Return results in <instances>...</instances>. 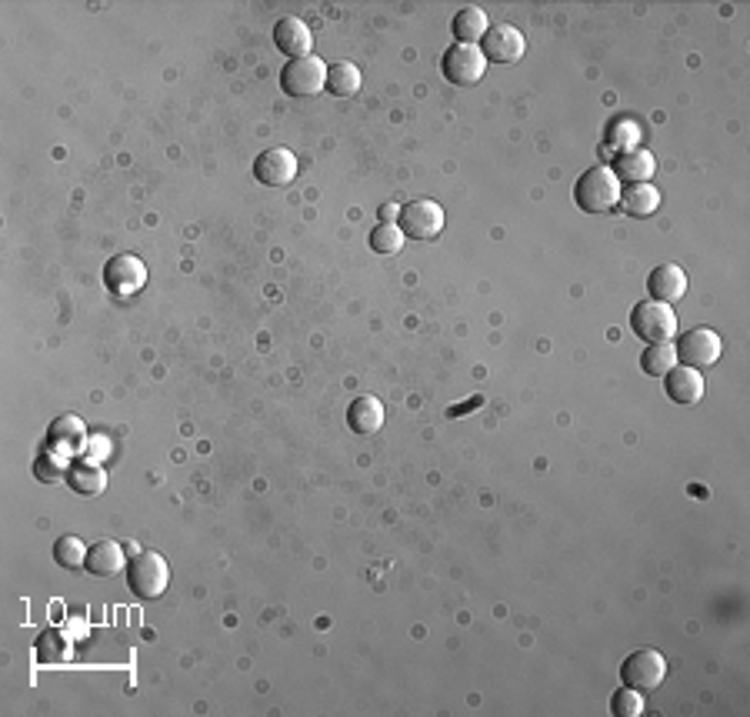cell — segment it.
<instances>
[{
	"mask_svg": "<svg viewBox=\"0 0 750 717\" xmlns=\"http://www.w3.org/2000/svg\"><path fill=\"white\" fill-rule=\"evenodd\" d=\"M397 211H400L397 204H387L384 211H380V217H384V224H394V221H397Z\"/></svg>",
	"mask_w": 750,
	"mask_h": 717,
	"instance_id": "cell-31",
	"label": "cell"
},
{
	"mask_svg": "<svg viewBox=\"0 0 750 717\" xmlns=\"http://www.w3.org/2000/svg\"><path fill=\"white\" fill-rule=\"evenodd\" d=\"M254 177L264 187H284L297 177V157L287 147H267L257 154L254 161Z\"/></svg>",
	"mask_w": 750,
	"mask_h": 717,
	"instance_id": "cell-11",
	"label": "cell"
},
{
	"mask_svg": "<svg viewBox=\"0 0 750 717\" xmlns=\"http://www.w3.org/2000/svg\"><path fill=\"white\" fill-rule=\"evenodd\" d=\"M614 177L620 184H647L657 171V157L647 147H630V151L614 154Z\"/></svg>",
	"mask_w": 750,
	"mask_h": 717,
	"instance_id": "cell-12",
	"label": "cell"
},
{
	"mask_svg": "<svg viewBox=\"0 0 750 717\" xmlns=\"http://www.w3.org/2000/svg\"><path fill=\"white\" fill-rule=\"evenodd\" d=\"M54 561L64 567V571H80L87 561V547L80 537H57L54 544Z\"/></svg>",
	"mask_w": 750,
	"mask_h": 717,
	"instance_id": "cell-25",
	"label": "cell"
},
{
	"mask_svg": "<svg viewBox=\"0 0 750 717\" xmlns=\"http://www.w3.org/2000/svg\"><path fill=\"white\" fill-rule=\"evenodd\" d=\"M617 207L624 211L627 217H637V221H644V217L657 214L660 207V191L654 184H627L624 191H620V201Z\"/></svg>",
	"mask_w": 750,
	"mask_h": 717,
	"instance_id": "cell-18",
	"label": "cell"
},
{
	"mask_svg": "<svg viewBox=\"0 0 750 717\" xmlns=\"http://www.w3.org/2000/svg\"><path fill=\"white\" fill-rule=\"evenodd\" d=\"M67 484H70V491L80 497H97V494H104V487H107V471L100 467V461L84 457V461H74L67 467Z\"/></svg>",
	"mask_w": 750,
	"mask_h": 717,
	"instance_id": "cell-16",
	"label": "cell"
},
{
	"mask_svg": "<svg viewBox=\"0 0 750 717\" xmlns=\"http://www.w3.org/2000/svg\"><path fill=\"white\" fill-rule=\"evenodd\" d=\"M347 424H350V431L354 434H377L380 427H384V404L377 401V397H370V394H364V397H354L350 401V407H347Z\"/></svg>",
	"mask_w": 750,
	"mask_h": 717,
	"instance_id": "cell-17",
	"label": "cell"
},
{
	"mask_svg": "<svg viewBox=\"0 0 750 717\" xmlns=\"http://www.w3.org/2000/svg\"><path fill=\"white\" fill-rule=\"evenodd\" d=\"M394 224L410 241H434L444 231V207L437 201H407L400 204Z\"/></svg>",
	"mask_w": 750,
	"mask_h": 717,
	"instance_id": "cell-4",
	"label": "cell"
},
{
	"mask_svg": "<svg viewBox=\"0 0 750 717\" xmlns=\"http://www.w3.org/2000/svg\"><path fill=\"white\" fill-rule=\"evenodd\" d=\"M84 451H87L90 461H100V457H104V454L110 451V441H107V437H90Z\"/></svg>",
	"mask_w": 750,
	"mask_h": 717,
	"instance_id": "cell-30",
	"label": "cell"
},
{
	"mask_svg": "<svg viewBox=\"0 0 750 717\" xmlns=\"http://www.w3.org/2000/svg\"><path fill=\"white\" fill-rule=\"evenodd\" d=\"M647 291L657 304H677L687 294V274L677 264H657L647 277Z\"/></svg>",
	"mask_w": 750,
	"mask_h": 717,
	"instance_id": "cell-14",
	"label": "cell"
},
{
	"mask_svg": "<svg viewBox=\"0 0 750 717\" xmlns=\"http://www.w3.org/2000/svg\"><path fill=\"white\" fill-rule=\"evenodd\" d=\"M87 574L94 577H114L124 571V544H114V541H97L87 547Z\"/></svg>",
	"mask_w": 750,
	"mask_h": 717,
	"instance_id": "cell-19",
	"label": "cell"
},
{
	"mask_svg": "<svg viewBox=\"0 0 750 717\" xmlns=\"http://www.w3.org/2000/svg\"><path fill=\"white\" fill-rule=\"evenodd\" d=\"M274 47L280 54H287L290 61H297V57L310 54L314 37H310V27L300 21V17H280L274 24Z\"/></svg>",
	"mask_w": 750,
	"mask_h": 717,
	"instance_id": "cell-13",
	"label": "cell"
},
{
	"mask_svg": "<svg viewBox=\"0 0 750 717\" xmlns=\"http://www.w3.org/2000/svg\"><path fill=\"white\" fill-rule=\"evenodd\" d=\"M104 284L117 297H130L147 284V267L137 254H114L104 264Z\"/></svg>",
	"mask_w": 750,
	"mask_h": 717,
	"instance_id": "cell-9",
	"label": "cell"
},
{
	"mask_svg": "<svg viewBox=\"0 0 750 717\" xmlns=\"http://www.w3.org/2000/svg\"><path fill=\"white\" fill-rule=\"evenodd\" d=\"M324 84H327V64L314 54L287 61V67L280 71V91L287 97H314L324 91Z\"/></svg>",
	"mask_w": 750,
	"mask_h": 717,
	"instance_id": "cell-6",
	"label": "cell"
},
{
	"mask_svg": "<svg viewBox=\"0 0 750 717\" xmlns=\"http://www.w3.org/2000/svg\"><path fill=\"white\" fill-rule=\"evenodd\" d=\"M47 441H50V447H57V451H80V447H87L90 434L77 414H64L50 424Z\"/></svg>",
	"mask_w": 750,
	"mask_h": 717,
	"instance_id": "cell-20",
	"label": "cell"
},
{
	"mask_svg": "<svg viewBox=\"0 0 750 717\" xmlns=\"http://www.w3.org/2000/svg\"><path fill=\"white\" fill-rule=\"evenodd\" d=\"M170 584V567L154 551H137L127 564V587L137 601H157Z\"/></svg>",
	"mask_w": 750,
	"mask_h": 717,
	"instance_id": "cell-2",
	"label": "cell"
},
{
	"mask_svg": "<svg viewBox=\"0 0 750 717\" xmlns=\"http://www.w3.org/2000/svg\"><path fill=\"white\" fill-rule=\"evenodd\" d=\"M620 201V181L610 167H590L577 177L574 204L584 214H610Z\"/></svg>",
	"mask_w": 750,
	"mask_h": 717,
	"instance_id": "cell-1",
	"label": "cell"
},
{
	"mask_svg": "<svg viewBox=\"0 0 750 717\" xmlns=\"http://www.w3.org/2000/svg\"><path fill=\"white\" fill-rule=\"evenodd\" d=\"M370 247H374L377 254H397L400 247H404V234H400L397 224L380 221L374 231H370Z\"/></svg>",
	"mask_w": 750,
	"mask_h": 717,
	"instance_id": "cell-28",
	"label": "cell"
},
{
	"mask_svg": "<svg viewBox=\"0 0 750 717\" xmlns=\"http://www.w3.org/2000/svg\"><path fill=\"white\" fill-rule=\"evenodd\" d=\"M487 14L480 7H464V11L454 14L450 21V34H454V44H480L487 34Z\"/></svg>",
	"mask_w": 750,
	"mask_h": 717,
	"instance_id": "cell-21",
	"label": "cell"
},
{
	"mask_svg": "<svg viewBox=\"0 0 750 717\" xmlns=\"http://www.w3.org/2000/svg\"><path fill=\"white\" fill-rule=\"evenodd\" d=\"M630 331H634L644 344H667L677 334V314L670 304L657 301H640L630 311Z\"/></svg>",
	"mask_w": 750,
	"mask_h": 717,
	"instance_id": "cell-3",
	"label": "cell"
},
{
	"mask_svg": "<svg viewBox=\"0 0 750 717\" xmlns=\"http://www.w3.org/2000/svg\"><path fill=\"white\" fill-rule=\"evenodd\" d=\"M34 477H37L40 484H57L60 477H67V471H64V464L57 461L54 451H44L34 461Z\"/></svg>",
	"mask_w": 750,
	"mask_h": 717,
	"instance_id": "cell-29",
	"label": "cell"
},
{
	"mask_svg": "<svg viewBox=\"0 0 750 717\" xmlns=\"http://www.w3.org/2000/svg\"><path fill=\"white\" fill-rule=\"evenodd\" d=\"M664 677H667V661L654 647H640V651L627 654V661L620 664V681H624V687H634L640 694L660 687Z\"/></svg>",
	"mask_w": 750,
	"mask_h": 717,
	"instance_id": "cell-5",
	"label": "cell"
},
{
	"mask_svg": "<svg viewBox=\"0 0 750 717\" xmlns=\"http://www.w3.org/2000/svg\"><path fill=\"white\" fill-rule=\"evenodd\" d=\"M610 714L614 717H640L644 714V694L634 691V687H620L610 697Z\"/></svg>",
	"mask_w": 750,
	"mask_h": 717,
	"instance_id": "cell-27",
	"label": "cell"
},
{
	"mask_svg": "<svg viewBox=\"0 0 750 717\" xmlns=\"http://www.w3.org/2000/svg\"><path fill=\"white\" fill-rule=\"evenodd\" d=\"M34 651H37L40 664H54V661H64V657L70 654V644H67V637L57 631V627H47V631L37 637Z\"/></svg>",
	"mask_w": 750,
	"mask_h": 717,
	"instance_id": "cell-24",
	"label": "cell"
},
{
	"mask_svg": "<svg viewBox=\"0 0 750 717\" xmlns=\"http://www.w3.org/2000/svg\"><path fill=\"white\" fill-rule=\"evenodd\" d=\"M604 141H607V147H614L617 154L630 151V147H637V141H640V127L634 121H610Z\"/></svg>",
	"mask_w": 750,
	"mask_h": 717,
	"instance_id": "cell-26",
	"label": "cell"
},
{
	"mask_svg": "<svg viewBox=\"0 0 750 717\" xmlns=\"http://www.w3.org/2000/svg\"><path fill=\"white\" fill-rule=\"evenodd\" d=\"M360 84H364V77H360V67L347 64V61L327 64V84H324L327 94H334V97H354L360 91Z\"/></svg>",
	"mask_w": 750,
	"mask_h": 717,
	"instance_id": "cell-22",
	"label": "cell"
},
{
	"mask_svg": "<svg viewBox=\"0 0 750 717\" xmlns=\"http://www.w3.org/2000/svg\"><path fill=\"white\" fill-rule=\"evenodd\" d=\"M720 351H724V341H720V334H714L710 327H694V331L680 334L677 344H674V354H677V364L684 367H710L720 361Z\"/></svg>",
	"mask_w": 750,
	"mask_h": 717,
	"instance_id": "cell-7",
	"label": "cell"
},
{
	"mask_svg": "<svg viewBox=\"0 0 750 717\" xmlns=\"http://www.w3.org/2000/svg\"><path fill=\"white\" fill-rule=\"evenodd\" d=\"M487 64H517L524 57V34L510 24L487 27L484 41L477 44Z\"/></svg>",
	"mask_w": 750,
	"mask_h": 717,
	"instance_id": "cell-10",
	"label": "cell"
},
{
	"mask_svg": "<svg viewBox=\"0 0 750 717\" xmlns=\"http://www.w3.org/2000/svg\"><path fill=\"white\" fill-rule=\"evenodd\" d=\"M677 364V354H674V344H647V351L640 354V371L650 374V377H664L670 367Z\"/></svg>",
	"mask_w": 750,
	"mask_h": 717,
	"instance_id": "cell-23",
	"label": "cell"
},
{
	"mask_svg": "<svg viewBox=\"0 0 750 717\" xmlns=\"http://www.w3.org/2000/svg\"><path fill=\"white\" fill-rule=\"evenodd\" d=\"M664 394L674 404H697L700 397H704V377H700V371H694V367L674 364L664 374Z\"/></svg>",
	"mask_w": 750,
	"mask_h": 717,
	"instance_id": "cell-15",
	"label": "cell"
},
{
	"mask_svg": "<svg viewBox=\"0 0 750 717\" xmlns=\"http://www.w3.org/2000/svg\"><path fill=\"white\" fill-rule=\"evenodd\" d=\"M440 71L450 84L457 87H474L487 71V61L480 54L477 44H450L444 51V61H440Z\"/></svg>",
	"mask_w": 750,
	"mask_h": 717,
	"instance_id": "cell-8",
	"label": "cell"
}]
</instances>
